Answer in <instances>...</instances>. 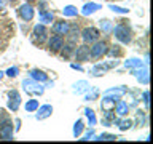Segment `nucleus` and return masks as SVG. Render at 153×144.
Instances as JSON below:
<instances>
[{
	"mask_svg": "<svg viewBox=\"0 0 153 144\" xmlns=\"http://www.w3.org/2000/svg\"><path fill=\"white\" fill-rule=\"evenodd\" d=\"M8 2H16V0H8Z\"/></svg>",
	"mask_w": 153,
	"mask_h": 144,
	"instance_id": "38",
	"label": "nucleus"
},
{
	"mask_svg": "<svg viewBox=\"0 0 153 144\" xmlns=\"http://www.w3.org/2000/svg\"><path fill=\"white\" fill-rule=\"evenodd\" d=\"M102 7L100 5H97V3H86L83 8H81V14L83 16H89V14H93V13H96L97 10H100Z\"/></svg>",
	"mask_w": 153,
	"mask_h": 144,
	"instance_id": "14",
	"label": "nucleus"
},
{
	"mask_svg": "<svg viewBox=\"0 0 153 144\" xmlns=\"http://www.w3.org/2000/svg\"><path fill=\"white\" fill-rule=\"evenodd\" d=\"M134 74L137 75V79L140 80L143 85H147V83H148V72H147V70H142V72H140V70H136Z\"/></svg>",
	"mask_w": 153,
	"mask_h": 144,
	"instance_id": "21",
	"label": "nucleus"
},
{
	"mask_svg": "<svg viewBox=\"0 0 153 144\" xmlns=\"http://www.w3.org/2000/svg\"><path fill=\"white\" fill-rule=\"evenodd\" d=\"M121 53H123V51H121V46H120V45H113V46L107 48V53H105V55L118 58V56H121Z\"/></svg>",
	"mask_w": 153,
	"mask_h": 144,
	"instance_id": "17",
	"label": "nucleus"
},
{
	"mask_svg": "<svg viewBox=\"0 0 153 144\" xmlns=\"http://www.w3.org/2000/svg\"><path fill=\"white\" fill-rule=\"evenodd\" d=\"M37 110H38L37 115H35L37 120H43V118H48V117L53 114V106L45 104V106H42V107H38Z\"/></svg>",
	"mask_w": 153,
	"mask_h": 144,
	"instance_id": "13",
	"label": "nucleus"
},
{
	"mask_svg": "<svg viewBox=\"0 0 153 144\" xmlns=\"http://www.w3.org/2000/svg\"><path fill=\"white\" fill-rule=\"evenodd\" d=\"M69 26H70V24L67 21H57V22L53 24V32L59 34V35H65L67 31H69Z\"/></svg>",
	"mask_w": 153,
	"mask_h": 144,
	"instance_id": "12",
	"label": "nucleus"
},
{
	"mask_svg": "<svg viewBox=\"0 0 153 144\" xmlns=\"http://www.w3.org/2000/svg\"><path fill=\"white\" fill-rule=\"evenodd\" d=\"M2 7H3V3H2V2H0V8H2Z\"/></svg>",
	"mask_w": 153,
	"mask_h": 144,
	"instance_id": "36",
	"label": "nucleus"
},
{
	"mask_svg": "<svg viewBox=\"0 0 153 144\" xmlns=\"http://www.w3.org/2000/svg\"><path fill=\"white\" fill-rule=\"evenodd\" d=\"M93 134H94V131H93V130H91V131H88V133L85 134V138H81V139H89L91 136H93Z\"/></svg>",
	"mask_w": 153,
	"mask_h": 144,
	"instance_id": "32",
	"label": "nucleus"
},
{
	"mask_svg": "<svg viewBox=\"0 0 153 144\" xmlns=\"http://www.w3.org/2000/svg\"><path fill=\"white\" fill-rule=\"evenodd\" d=\"M65 35H69L67 37V40H69V43H75L78 42V38H80V27H78V24H72V26H69V31H67Z\"/></svg>",
	"mask_w": 153,
	"mask_h": 144,
	"instance_id": "10",
	"label": "nucleus"
},
{
	"mask_svg": "<svg viewBox=\"0 0 153 144\" xmlns=\"http://www.w3.org/2000/svg\"><path fill=\"white\" fill-rule=\"evenodd\" d=\"M97 139H100V141H113V139H117V136L115 134H100Z\"/></svg>",
	"mask_w": 153,
	"mask_h": 144,
	"instance_id": "28",
	"label": "nucleus"
},
{
	"mask_svg": "<svg viewBox=\"0 0 153 144\" xmlns=\"http://www.w3.org/2000/svg\"><path fill=\"white\" fill-rule=\"evenodd\" d=\"M18 72H19L18 67H10V69L7 70V75H8V77H16Z\"/></svg>",
	"mask_w": 153,
	"mask_h": 144,
	"instance_id": "29",
	"label": "nucleus"
},
{
	"mask_svg": "<svg viewBox=\"0 0 153 144\" xmlns=\"http://www.w3.org/2000/svg\"><path fill=\"white\" fill-rule=\"evenodd\" d=\"M46 35H48V31H46L45 24H37V26L33 27V32H32V40H33V43L42 45V43L46 40Z\"/></svg>",
	"mask_w": 153,
	"mask_h": 144,
	"instance_id": "3",
	"label": "nucleus"
},
{
	"mask_svg": "<svg viewBox=\"0 0 153 144\" xmlns=\"http://www.w3.org/2000/svg\"><path fill=\"white\" fill-rule=\"evenodd\" d=\"M80 35H81V40H83L85 43H93L99 38V31L96 27H86V29L81 31Z\"/></svg>",
	"mask_w": 153,
	"mask_h": 144,
	"instance_id": "4",
	"label": "nucleus"
},
{
	"mask_svg": "<svg viewBox=\"0 0 153 144\" xmlns=\"http://www.w3.org/2000/svg\"><path fill=\"white\" fill-rule=\"evenodd\" d=\"M19 106H21V96L16 90L10 91L8 93V109L10 110H18Z\"/></svg>",
	"mask_w": 153,
	"mask_h": 144,
	"instance_id": "9",
	"label": "nucleus"
},
{
	"mask_svg": "<svg viewBox=\"0 0 153 144\" xmlns=\"http://www.w3.org/2000/svg\"><path fill=\"white\" fill-rule=\"evenodd\" d=\"M108 8L112 10V11H115V13H128L129 10L128 8H121V7H117V5H108Z\"/></svg>",
	"mask_w": 153,
	"mask_h": 144,
	"instance_id": "26",
	"label": "nucleus"
},
{
	"mask_svg": "<svg viewBox=\"0 0 153 144\" xmlns=\"http://www.w3.org/2000/svg\"><path fill=\"white\" fill-rule=\"evenodd\" d=\"M27 2H35V0H27Z\"/></svg>",
	"mask_w": 153,
	"mask_h": 144,
	"instance_id": "37",
	"label": "nucleus"
},
{
	"mask_svg": "<svg viewBox=\"0 0 153 144\" xmlns=\"http://www.w3.org/2000/svg\"><path fill=\"white\" fill-rule=\"evenodd\" d=\"M38 109V101L37 99H29L26 103V110L27 112H33V110Z\"/></svg>",
	"mask_w": 153,
	"mask_h": 144,
	"instance_id": "20",
	"label": "nucleus"
},
{
	"mask_svg": "<svg viewBox=\"0 0 153 144\" xmlns=\"http://www.w3.org/2000/svg\"><path fill=\"white\" fill-rule=\"evenodd\" d=\"M19 16H21L22 21H32V18H33V14H35V10H33V7L30 3H24L19 7Z\"/></svg>",
	"mask_w": 153,
	"mask_h": 144,
	"instance_id": "6",
	"label": "nucleus"
},
{
	"mask_svg": "<svg viewBox=\"0 0 153 144\" xmlns=\"http://www.w3.org/2000/svg\"><path fill=\"white\" fill-rule=\"evenodd\" d=\"M61 50H62V58H65V59H67V58H70V55L74 53V50H75V45H74V43H67V45L64 43Z\"/></svg>",
	"mask_w": 153,
	"mask_h": 144,
	"instance_id": "16",
	"label": "nucleus"
},
{
	"mask_svg": "<svg viewBox=\"0 0 153 144\" xmlns=\"http://www.w3.org/2000/svg\"><path fill=\"white\" fill-rule=\"evenodd\" d=\"M53 13L50 11V13H46L45 10H42L40 11V22H43V24H50L51 21H53Z\"/></svg>",
	"mask_w": 153,
	"mask_h": 144,
	"instance_id": "18",
	"label": "nucleus"
},
{
	"mask_svg": "<svg viewBox=\"0 0 153 144\" xmlns=\"http://www.w3.org/2000/svg\"><path fill=\"white\" fill-rule=\"evenodd\" d=\"M81 130H83V120H78V122L75 123V127H74V136H80V133H81Z\"/></svg>",
	"mask_w": 153,
	"mask_h": 144,
	"instance_id": "23",
	"label": "nucleus"
},
{
	"mask_svg": "<svg viewBox=\"0 0 153 144\" xmlns=\"http://www.w3.org/2000/svg\"><path fill=\"white\" fill-rule=\"evenodd\" d=\"M62 14H64V16H76V14H78V10H76L74 5H67V7L62 10Z\"/></svg>",
	"mask_w": 153,
	"mask_h": 144,
	"instance_id": "19",
	"label": "nucleus"
},
{
	"mask_svg": "<svg viewBox=\"0 0 153 144\" xmlns=\"http://www.w3.org/2000/svg\"><path fill=\"white\" fill-rule=\"evenodd\" d=\"M100 27H102L105 32H108L110 29H112V26H110V21H107V19H105V21H100Z\"/></svg>",
	"mask_w": 153,
	"mask_h": 144,
	"instance_id": "30",
	"label": "nucleus"
},
{
	"mask_svg": "<svg viewBox=\"0 0 153 144\" xmlns=\"http://www.w3.org/2000/svg\"><path fill=\"white\" fill-rule=\"evenodd\" d=\"M117 123H120V130H123V131L131 128V125H132L131 120H117Z\"/></svg>",
	"mask_w": 153,
	"mask_h": 144,
	"instance_id": "24",
	"label": "nucleus"
},
{
	"mask_svg": "<svg viewBox=\"0 0 153 144\" xmlns=\"http://www.w3.org/2000/svg\"><path fill=\"white\" fill-rule=\"evenodd\" d=\"M13 123L10 122H5L2 127H0V139H13Z\"/></svg>",
	"mask_w": 153,
	"mask_h": 144,
	"instance_id": "11",
	"label": "nucleus"
},
{
	"mask_svg": "<svg viewBox=\"0 0 153 144\" xmlns=\"http://www.w3.org/2000/svg\"><path fill=\"white\" fill-rule=\"evenodd\" d=\"M126 112H128V104L124 103V101H120L118 106H117V114H120V115H124Z\"/></svg>",
	"mask_w": 153,
	"mask_h": 144,
	"instance_id": "22",
	"label": "nucleus"
},
{
	"mask_svg": "<svg viewBox=\"0 0 153 144\" xmlns=\"http://www.w3.org/2000/svg\"><path fill=\"white\" fill-rule=\"evenodd\" d=\"M85 114H86V117H88V120H89V125H94V123H96V117H94V112H93V110H91V109H86Z\"/></svg>",
	"mask_w": 153,
	"mask_h": 144,
	"instance_id": "25",
	"label": "nucleus"
},
{
	"mask_svg": "<svg viewBox=\"0 0 153 144\" xmlns=\"http://www.w3.org/2000/svg\"><path fill=\"white\" fill-rule=\"evenodd\" d=\"M30 77H32V80H35V82H46L48 80V75L43 70H38V69H32Z\"/></svg>",
	"mask_w": 153,
	"mask_h": 144,
	"instance_id": "15",
	"label": "nucleus"
},
{
	"mask_svg": "<svg viewBox=\"0 0 153 144\" xmlns=\"http://www.w3.org/2000/svg\"><path fill=\"white\" fill-rule=\"evenodd\" d=\"M62 45H64V37L59 35V34L51 35L48 38V48H50L51 51H61Z\"/></svg>",
	"mask_w": 153,
	"mask_h": 144,
	"instance_id": "7",
	"label": "nucleus"
},
{
	"mask_svg": "<svg viewBox=\"0 0 153 144\" xmlns=\"http://www.w3.org/2000/svg\"><path fill=\"white\" fill-rule=\"evenodd\" d=\"M24 90L27 91L29 94H42L43 93V86H40V83L38 82H32V80H24Z\"/></svg>",
	"mask_w": 153,
	"mask_h": 144,
	"instance_id": "8",
	"label": "nucleus"
},
{
	"mask_svg": "<svg viewBox=\"0 0 153 144\" xmlns=\"http://www.w3.org/2000/svg\"><path fill=\"white\" fill-rule=\"evenodd\" d=\"M72 69H76V70H81V66H78V64H72Z\"/></svg>",
	"mask_w": 153,
	"mask_h": 144,
	"instance_id": "34",
	"label": "nucleus"
},
{
	"mask_svg": "<svg viewBox=\"0 0 153 144\" xmlns=\"http://www.w3.org/2000/svg\"><path fill=\"white\" fill-rule=\"evenodd\" d=\"M126 67H142V62L139 59H129L126 61Z\"/></svg>",
	"mask_w": 153,
	"mask_h": 144,
	"instance_id": "27",
	"label": "nucleus"
},
{
	"mask_svg": "<svg viewBox=\"0 0 153 144\" xmlns=\"http://www.w3.org/2000/svg\"><path fill=\"white\" fill-rule=\"evenodd\" d=\"M96 96H97V90H94L91 94H86V99H88V101H89V99H94Z\"/></svg>",
	"mask_w": 153,
	"mask_h": 144,
	"instance_id": "31",
	"label": "nucleus"
},
{
	"mask_svg": "<svg viewBox=\"0 0 153 144\" xmlns=\"http://www.w3.org/2000/svg\"><path fill=\"white\" fill-rule=\"evenodd\" d=\"M107 43H105L104 40H96L93 42V46L89 48V56L94 58V59H99V58H102L105 53H107Z\"/></svg>",
	"mask_w": 153,
	"mask_h": 144,
	"instance_id": "2",
	"label": "nucleus"
},
{
	"mask_svg": "<svg viewBox=\"0 0 153 144\" xmlns=\"http://www.w3.org/2000/svg\"><path fill=\"white\" fill-rule=\"evenodd\" d=\"M113 32H115V37H117L121 43H129L132 40L131 29H129V26H128V24H124V22L118 24V26L113 29Z\"/></svg>",
	"mask_w": 153,
	"mask_h": 144,
	"instance_id": "1",
	"label": "nucleus"
},
{
	"mask_svg": "<svg viewBox=\"0 0 153 144\" xmlns=\"http://www.w3.org/2000/svg\"><path fill=\"white\" fill-rule=\"evenodd\" d=\"M74 56L78 62L89 61V46H88V43H85V45H81V46H76L74 50Z\"/></svg>",
	"mask_w": 153,
	"mask_h": 144,
	"instance_id": "5",
	"label": "nucleus"
},
{
	"mask_svg": "<svg viewBox=\"0 0 153 144\" xmlns=\"http://www.w3.org/2000/svg\"><path fill=\"white\" fill-rule=\"evenodd\" d=\"M2 77H3V72H2V70H0V79H2Z\"/></svg>",
	"mask_w": 153,
	"mask_h": 144,
	"instance_id": "35",
	"label": "nucleus"
},
{
	"mask_svg": "<svg viewBox=\"0 0 153 144\" xmlns=\"http://www.w3.org/2000/svg\"><path fill=\"white\" fill-rule=\"evenodd\" d=\"M143 103L148 106V91H145V93H143Z\"/></svg>",
	"mask_w": 153,
	"mask_h": 144,
	"instance_id": "33",
	"label": "nucleus"
}]
</instances>
